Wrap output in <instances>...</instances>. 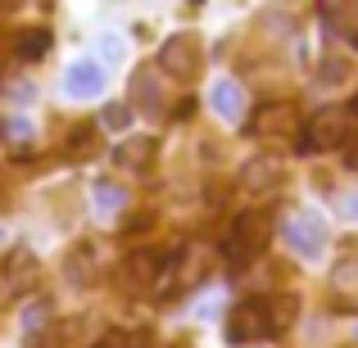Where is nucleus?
<instances>
[{
    "label": "nucleus",
    "mask_w": 358,
    "mask_h": 348,
    "mask_svg": "<svg viewBox=\"0 0 358 348\" xmlns=\"http://www.w3.org/2000/svg\"><path fill=\"white\" fill-rule=\"evenodd\" d=\"M91 204H96L100 218H114L122 204H127V190H122L118 181H96V186H91Z\"/></svg>",
    "instance_id": "dca6fc26"
},
{
    "label": "nucleus",
    "mask_w": 358,
    "mask_h": 348,
    "mask_svg": "<svg viewBox=\"0 0 358 348\" xmlns=\"http://www.w3.org/2000/svg\"><path fill=\"white\" fill-rule=\"evenodd\" d=\"M299 131L304 127H299L295 105H263V109H254V118H250L254 140H295Z\"/></svg>",
    "instance_id": "0eeeda50"
},
{
    "label": "nucleus",
    "mask_w": 358,
    "mask_h": 348,
    "mask_svg": "<svg viewBox=\"0 0 358 348\" xmlns=\"http://www.w3.org/2000/svg\"><path fill=\"white\" fill-rule=\"evenodd\" d=\"M105 82H109V73L100 59H78L64 73V96L69 100H96V96H105Z\"/></svg>",
    "instance_id": "1a4fd4ad"
},
{
    "label": "nucleus",
    "mask_w": 358,
    "mask_h": 348,
    "mask_svg": "<svg viewBox=\"0 0 358 348\" xmlns=\"http://www.w3.org/2000/svg\"><path fill=\"white\" fill-rule=\"evenodd\" d=\"M350 167L358 172V140H354V149H350Z\"/></svg>",
    "instance_id": "a878e982"
},
{
    "label": "nucleus",
    "mask_w": 358,
    "mask_h": 348,
    "mask_svg": "<svg viewBox=\"0 0 358 348\" xmlns=\"http://www.w3.org/2000/svg\"><path fill=\"white\" fill-rule=\"evenodd\" d=\"M331 289H341V294L358 298V253H350V258H341L331 267Z\"/></svg>",
    "instance_id": "f3484780"
},
{
    "label": "nucleus",
    "mask_w": 358,
    "mask_h": 348,
    "mask_svg": "<svg viewBox=\"0 0 358 348\" xmlns=\"http://www.w3.org/2000/svg\"><path fill=\"white\" fill-rule=\"evenodd\" d=\"M96 348H136V340H131L127 331H105V335L96 340Z\"/></svg>",
    "instance_id": "4be33fe9"
},
{
    "label": "nucleus",
    "mask_w": 358,
    "mask_h": 348,
    "mask_svg": "<svg viewBox=\"0 0 358 348\" xmlns=\"http://www.w3.org/2000/svg\"><path fill=\"white\" fill-rule=\"evenodd\" d=\"M64 276H69L73 285H91V280H96V249H91V244H78V249L69 253V262H64Z\"/></svg>",
    "instance_id": "4468645a"
},
{
    "label": "nucleus",
    "mask_w": 358,
    "mask_h": 348,
    "mask_svg": "<svg viewBox=\"0 0 358 348\" xmlns=\"http://www.w3.org/2000/svg\"><path fill=\"white\" fill-rule=\"evenodd\" d=\"M281 235H286V244L299 253V258H317V253L327 249V222L317 218V213H308V209L290 213L286 227H281Z\"/></svg>",
    "instance_id": "423d86ee"
},
{
    "label": "nucleus",
    "mask_w": 358,
    "mask_h": 348,
    "mask_svg": "<svg viewBox=\"0 0 358 348\" xmlns=\"http://www.w3.org/2000/svg\"><path fill=\"white\" fill-rule=\"evenodd\" d=\"M213 271V249L200 240L182 244V249L173 253V262L164 267V280H159V289L164 294H191V289H200L204 280H209Z\"/></svg>",
    "instance_id": "f03ea898"
},
{
    "label": "nucleus",
    "mask_w": 358,
    "mask_h": 348,
    "mask_svg": "<svg viewBox=\"0 0 358 348\" xmlns=\"http://www.w3.org/2000/svg\"><path fill=\"white\" fill-rule=\"evenodd\" d=\"M281 181H286V167H281L277 154H259V158H250V163L241 167V186H245L250 195H259V199L277 195Z\"/></svg>",
    "instance_id": "6e6552de"
},
{
    "label": "nucleus",
    "mask_w": 358,
    "mask_h": 348,
    "mask_svg": "<svg viewBox=\"0 0 358 348\" xmlns=\"http://www.w3.org/2000/svg\"><path fill=\"white\" fill-rule=\"evenodd\" d=\"M209 109L222 122H231V127L245 122V91H241V82H231V77L213 82V86H209Z\"/></svg>",
    "instance_id": "9d476101"
},
{
    "label": "nucleus",
    "mask_w": 358,
    "mask_h": 348,
    "mask_svg": "<svg viewBox=\"0 0 358 348\" xmlns=\"http://www.w3.org/2000/svg\"><path fill=\"white\" fill-rule=\"evenodd\" d=\"M317 18L345 41H358V0H317Z\"/></svg>",
    "instance_id": "9b49d317"
},
{
    "label": "nucleus",
    "mask_w": 358,
    "mask_h": 348,
    "mask_svg": "<svg viewBox=\"0 0 358 348\" xmlns=\"http://www.w3.org/2000/svg\"><path fill=\"white\" fill-rule=\"evenodd\" d=\"M200 59H204L200 36H191V32H173L164 45H159V68L173 73V77H182V82H191L195 73H200Z\"/></svg>",
    "instance_id": "39448f33"
},
{
    "label": "nucleus",
    "mask_w": 358,
    "mask_h": 348,
    "mask_svg": "<svg viewBox=\"0 0 358 348\" xmlns=\"http://www.w3.org/2000/svg\"><path fill=\"white\" fill-rule=\"evenodd\" d=\"M118 167H150L155 163V140L150 136H136V140H122V145L114 149Z\"/></svg>",
    "instance_id": "2eb2a0df"
},
{
    "label": "nucleus",
    "mask_w": 358,
    "mask_h": 348,
    "mask_svg": "<svg viewBox=\"0 0 358 348\" xmlns=\"http://www.w3.org/2000/svg\"><path fill=\"white\" fill-rule=\"evenodd\" d=\"M290 312H295V303H277V298H241L236 308L227 312V340L231 344H254L263 340V335H277L286 331Z\"/></svg>",
    "instance_id": "f257e3e1"
},
{
    "label": "nucleus",
    "mask_w": 358,
    "mask_h": 348,
    "mask_svg": "<svg viewBox=\"0 0 358 348\" xmlns=\"http://www.w3.org/2000/svg\"><path fill=\"white\" fill-rule=\"evenodd\" d=\"M336 209H341L350 222H358V186H354V190H345V195H336Z\"/></svg>",
    "instance_id": "b1692460"
},
{
    "label": "nucleus",
    "mask_w": 358,
    "mask_h": 348,
    "mask_svg": "<svg viewBox=\"0 0 358 348\" xmlns=\"http://www.w3.org/2000/svg\"><path fill=\"white\" fill-rule=\"evenodd\" d=\"M317 73H322V86H341V82L350 77V59H341V54H327V59L317 63Z\"/></svg>",
    "instance_id": "6ab92c4d"
},
{
    "label": "nucleus",
    "mask_w": 358,
    "mask_h": 348,
    "mask_svg": "<svg viewBox=\"0 0 358 348\" xmlns=\"http://www.w3.org/2000/svg\"><path fill=\"white\" fill-rule=\"evenodd\" d=\"M5 140H14V149H27L32 145V127H27L23 118H9L5 122Z\"/></svg>",
    "instance_id": "412c9836"
},
{
    "label": "nucleus",
    "mask_w": 358,
    "mask_h": 348,
    "mask_svg": "<svg viewBox=\"0 0 358 348\" xmlns=\"http://www.w3.org/2000/svg\"><path fill=\"white\" fill-rule=\"evenodd\" d=\"M272 231H277L272 227V213H259V209L241 213V218L231 222V235H227V262L236 271L250 267V262L272 244Z\"/></svg>",
    "instance_id": "20e7f679"
},
{
    "label": "nucleus",
    "mask_w": 358,
    "mask_h": 348,
    "mask_svg": "<svg viewBox=\"0 0 358 348\" xmlns=\"http://www.w3.org/2000/svg\"><path fill=\"white\" fill-rule=\"evenodd\" d=\"M0 244H5V227H0Z\"/></svg>",
    "instance_id": "bb28decb"
},
{
    "label": "nucleus",
    "mask_w": 358,
    "mask_h": 348,
    "mask_svg": "<svg viewBox=\"0 0 358 348\" xmlns=\"http://www.w3.org/2000/svg\"><path fill=\"white\" fill-rule=\"evenodd\" d=\"M100 54H105V63H118L122 59V41L118 36H105V41H100Z\"/></svg>",
    "instance_id": "393cba45"
},
{
    "label": "nucleus",
    "mask_w": 358,
    "mask_h": 348,
    "mask_svg": "<svg viewBox=\"0 0 358 348\" xmlns=\"http://www.w3.org/2000/svg\"><path fill=\"white\" fill-rule=\"evenodd\" d=\"M50 317H55V308L45 303V298H32V303L23 308V317H18V321H23V335H27V340H32V335H41L45 326H50Z\"/></svg>",
    "instance_id": "a211bd4d"
},
{
    "label": "nucleus",
    "mask_w": 358,
    "mask_h": 348,
    "mask_svg": "<svg viewBox=\"0 0 358 348\" xmlns=\"http://www.w3.org/2000/svg\"><path fill=\"white\" fill-rule=\"evenodd\" d=\"M127 122H131V109H127V105H109V109H105V127L122 131V127H127Z\"/></svg>",
    "instance_id": "5701e85b"
},
{
    "label": "nucleus",
    "mask_w": 358,
    "mask_h": 348,
    "mask_svg": "<svg viewBox=\"0 0 358 348\" xmlns=\"http://www.w3.org/2000/svg\"><path fill=\"white\" fill-rule=\"evenodd\" d=\"M131 105L150 118L164 114V86H159L155 68H136V77H131Z\"/></svg>",
    "instance_id": "ddd939ff"
},
{
    "label": "nucleus",
    "mask_w": 358,
    "mask_h": 348,
    "mask_svg": "<svg viewBox=\"0 0 358 348\" xmlns=\"http://www.w3.org/2000/svg\"><path fill=\"white\" fill-rule=\"evenodd\" d=\"M350 136H354V109L327 105V109H317V114L308 118L304 131H299V140H304L299 149H308V154H331V149L350 145Z\"/></svg>",
    "instance_id": "7ed1b4c3"
},
{
    "label": "nucleus",
    "mask_w": 358,
    "mask_h": 348,
    "mask_svg": "<svg viewBox=\"0 0 358 348\" xmlns=\"http://www.w3.org/2000/svg\"><path fill=\"white\" fill-rule=\"evenodd\" d=\"M45 50H50V32H23V41H18L23 59H41Z\"/></svg>",
    "instance_id": "aec40b11"
},
{
    "label": "nucleus",
    "mask_w": 358,
    "mask_h": 348,
    "mask_svg": "<svg viewBox=\"0 0 358 348\" xmlns=\"http://www.w3.org/2000/svg\"><path fill=\"white\" fill-rule=\"evenodd\" d=\"M159 271H164V262L155 258V253H131L127 262H122V285L127 289H159Z\"/></svg>",
    "instance_id": "f8f14e48"
}]
</instances>
